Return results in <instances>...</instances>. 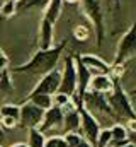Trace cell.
<instances>
[{"mask_svg": "<svg viewBox=\"0 0 136 147\" xmlns=\"http://www.w3.org/2000/svg\"><path fill=\"white\" fill-rule=\"evenodd\" d=\"M65 48H67V41L63 39L61 43H58V45H55V46H51L48 50H37L27 62H24L22 65H17L14 69V72L31 74V75H39L41 77V75H44V74L56 69Z\"/></svg>", "mask_w": 136, "mask_h": 147, "instance_id": "6da1fadb", "label": "cell"}, {"mask_svg": "<svg viewBox=\"0 0 136 147\" xmlns=\"http://www.w3.org/2000/svg\"><path fill=\"white\" fill-rule=\"evenodd\" d=\"M107 103L112 110V115L116 120H133L136 118V111L133 108V103H131V98L129 94L123 89L119 79H114V86H112V91L107 94Z\"/></svg>", "mask_w": 136, "mask_h": 147, "instance_id": "7a4b0ae2", "label": "cell"}, {"mask_svg": "<svg viewBox=\"0 0 136 147\" xmlns=\"http://www.w3.org/2000/svg\"><path fill=\"white\" fill-rule=\"evenodd\" d=\"M80 3H82V10L85 17L94 26L95 41H97V46L101 48L105 38V16H104L102 0H80Z\"/></svg>", "mask_w": 136, "mask_h": 147, "instance_id": "3957f363", "label": "cell"}, {"mask_svg": "<svg viewBox=\"0 0 136 147\" xmlns=\"http://www.w3.org/2000/svg\"><path fill=\"white\" fill-rule=\"evenodd\" d=\"M136 55V22L131 24V28L121 36L117 48H116V55L111 65H126L133 57Z\"/></svg>", "mask_w": 136, "mask_h": 147, "instance_id": "277c9868", "label": "cell"}, {"mask_svg": "<svg viewBox=\"0 0 136 147\" xmlns=\"http://www.w3.org/2000/svg\"><path fill=\"white\" fill-rule=\"evenodd\" d=\"M77 111L80 115V130L83 134V139H87L92 146H95V140H97V135L101 132V123L99 120L95 118V115L92 111H89L83 103H77Z\"/></svg>", "mask_w": 136, "mask_h": 147, "instance_id": "5b68a950", "label": "cell"}, {"mask_svg": "<svg viewBox=\"0 0 136 147\" xmlns=\"http://www.w3.org/2000/svg\"><path fill=\"white\" fill-rule=\"evenodd\" d=\"M63 70H61V80H60V87L58 92H63L67 96H73L77 91V65H75V57L67 55L63 57Z\"/></svg>", "mask_w": 136, "mask_h": 147, "instance_id": "8992f818", "label": "cell"}, {"mask_svg": "<svg viewBox=\"0 0 136 147\" xmlns=\"http://www.w3.org/2000/svg\"><path fill=\"white\" fill-rule=\"evenodd\" d=\"M60 80H61V72L58 69L51 70V72L41 75V79L36 82V86L33 87V91L27 94V99L37 96V94H48V96H53L55 92H58V87H60Z\"/></svg>", "mask_w": 136, "mask_h": 147, "instance_id": "52a82bcc", "label": "cell"}, {"mask_svg": "<svg viewBox=\"0 0 136 147\" xmlns=\"http://www.w3.org/2000/svg\"><path fill=\"white\" fill-rule=\"evenodd\" d=\"M43 115H44V111L41 110V108H37L34 103L24 101V103L21 105V115H19L17 125H19L21 128H26V130H29V128H37L39 123H41V120H43Z\"/></svg>", "mask_w": 136, "mask_h": 147, "instance_id": "ba28073f", "label": "cell"}, {"mask_svg": "<svg viewBox=\"0 0 136 147\" xmlns=\"http://www.w3.org/2000/svg\"><path fill=\"white\" fill-rule=\"evenodd\" d=\"M80 63L92 74V75H111V65L102 60L99 55H94V53H80V55H75Z\"/></svg>", "mask_w": 136, "mask_h": 147, "instance_id": "9c48e42d", "label": "cell"}, {"mask_svg": "<svg viewBox=\"0 0 136 147\" xmlns=\"http://www.w3.org/2000/svg\"><path fill=\"white\" fill-rule=\"evenodd\" d=\"M83 106L89 111H101L104 115H109L111 118H114L112 110L107 103V98L105 94H99V92H92V91H87L83 94Z\"/></svg>", "mask_w": 136, "mask_h": 147, "instance_id": "30bf717a", "label": "cell"}, {"mask_svg": "<svg viewBox=\"0 0 136 147\" xmlns=\"http://www.w3.org/2000/svg\"><path fill=\"white\" fill-rule=\"evenodd\" d=\"M61 127H63V110L56 108V106H51L49 110L44 111L43 120H41L37 130L41 134H46L51 128H61Z\"/></svg>", "mask_w": 136, "mask_h": 147, "instance_id": "8fae6325", "label": "cell"}, {"mask_svg": "<svg viewBox=\"0 0 136 147\" xmlns=\"http://www.w3.org/2000/svg\"><path fill=\"white\" fill-rule=\"evenodd\" d=\"M55 46V24L41 19L39 22V50H48Z\"/></svg>", "mask_w": 136, "mask_h": 147, "instance_id": "7c38bea8", "label": "cell"}, {"mask_svg": "<svg viewBox=\"0 0 136 147\" xmlns=\"http://www.w3.org/2000/svg\"><path fill=\"white\" fill-rule=\"evenodd\" d=\"M112 86H114V79L111 75H92L87 91L99 92V94H109L112 91Z\"/></svg>", "mask_w": 136, "mask_h": 147, "instance_id": "4fadbf2b", "label": "cell"}, {"mask_svg": "<svg viewBox=\"0 0 136 147\" xmlns=\"http://www.w3.org/2000/svg\"><path fill=\"white\" fill-rule=\"evenodd\" d=\"M63 127L67 132H78L80 130V115L77 108L63 111Z\"/></svg>", "mask_w": 136, "mask_h": 147, "instance_id": "5bb4252c", "label": "cell"}, {"mask_svg": "<svg viewBox=\"0 0 136 147\" xmlns=\"http://www.w3.org/2000/svg\"><path fill=\"white\" fill-rule=\"evenodd\" d=\"M117 140H131L129 132L123 123H114L111 127V142H117Z\"/></svg>", "mask_w": 136, "mask_h": 147, "instance_id": "9a60e30c", "label": "cell"}, {"mask_svg": "<svg viewBox=\"0 0 136 147\" xmlns=\"http://www.w3.org/2000/svg\"><path fill=\"white\" fill-rule=\"evenodd\" d=\"M46 142V137L44 134H41L37 128H29V134H27V147H44Z\"/></svg>", "mask_w": 136, "mask_h": 147, "instance_id": "2e32d148", "label": "cell"}, {"mask_svg": "<svg viewBox=\"0 0 136 147\" xmlns=\"http://www.w3.org/2000/svg\"><path fill=\"white\" fill-rule=\"evenodd\" d=\"M26 101L34 103L37 108H41L43 111L49 110V108L53 106V96H48V94H37V96H33V98L26 99Z\"/></svg>", "mask_w": 136, "mask_h": 147, "instance_id": "e0dca14e", "label": "cell"}, {"mask_svg": "<svg viewBox=\"0 0 136 147\" xmlns=\"http://www.w3.org/2000/svg\"><path fill=\"white\" fill-rule=\"evenodd\" d=\"M17 14V2L14 0H5L0 5V17L2 19H10L12 16Z\"/></svg>", "mask_w": 136, "mask_h": 147, "instance_id": "ac0fdd59", "label": "cell"}, {"mask_svg": "<svg viewBox=\"0 0 136 147\" xmlns=\"http://www.w3.org/2000/svg\"><path fill=\"white\" fill-rule=\"evenodd\" d=\"M19 115H21V106L14 105V103H7L3 106H0V116H9L19 121Z\"/></svg>", "mask_w": 136, "mask_h": 147, "instance_id": "d6986e66", "label": "cell"}, {"mask_svg": "<svg viewBox=\"0 0 136 147\" xmlns=\"http://www.w3.org/2000/svg\"><path fill=\"white\" fill-rule=\"evenodd\" d=\"M14 91V82L10 79V72L9 70H2V77H0V94H9Z\"/></svg>", "mask_w": 136, "mask_h": 147, "instance_id": "ffe728a7", "label": "cell"}, {"mask_svg": "<svg viewBox=\"0 0 136 147\" xmlns=\"http://www.w3.org/2000/svg\"><path fill=\"white\" fill-rule=\"evenodd\" d=\"M46 3H48V0H19L17 2V12L29 10V9H37V7H44Z\"/></svg>", "mask_w": 136, "mask_h": 147, "instance_id": "44dd1931", "label": "cell"}, {"mask_svg": "<svg viewBox=\"0 0 136 147\" xmlns=\"http://www.w3.org/2000/svg\"><path fill=\"white\" fill-rule=\"evenodd\" d=\"M109 144H111V128H101L95 140V147H109Z\"/></svg>", "mask_w": 136, "mask_h": 147, "instance_id": "7402d4cb", "label": "cell"}, {"mask_svg": "<svg viewBox=\"0 0 136 147\" xmlns=\"http://www.w3.org/2000/svg\"><path fill=\"white\" fill-rule=\"evenodd\" d=\"M44 147H68L65 142V137L63 135H53L49 139H46Z\"/></svg>", "mask_w": 136, "mask_h": 147, "instance_id": "603a6c76", "label": "cell"}, {"mask_svg": "<svg viewBox=\"0 0 136 147\" xmlns=\"http://www.w3.org/2000/svg\"><path fill=\"white\" fill-rule=\"evenodd\" d=\"M63 137H65V142H67L68 147H75L80 140H82V139H83L78 132H67Z\"/></svg>", "mask_w": 136, "mask_h": 147, "instance_id": "cb8c5ba5", "label": "cell"}, {"mask_svg": "<svg viewBox=\"0 0 136 147\" xmlns=\"http://www.w3.org/2000/svg\"><path fill=\"white\" fill-rule=\"evenodd\" d=\"M89 34H90V31H89L87 26H77L75 31H73V36L77 38L78 41H85L89 38Z\"/></svg>", "mask_w": 136, "mask_h": 147, "instance_id": "d4e9b609", "label": "cell"}, {"mask_svg": "<svg viewBox=\"0 0 136 147\" xmlns=\"http://www.w3.org/2000/svg\"><path fill=\"white\" fill-rule=\"evenodd\" d=\"M0 127H3V128H7V130L15 128V127H17V120L9 118V116H2V118H0Z\"/></svg>", "mask_w": 136, "mask_h": 147, "instance_id": "484cf974", "label": "cell"}, {"mask_svg": "<svg viewBox=\"0 0 136 147\" xmlns=\"http://www.w3.org/2000/svg\"><path fill=\"white\" fill-rule=\"evenodd\" d=\"M7 67H9V57L5 53H2L0 55V72L2 70H7Z\"/></svg>", "mask_w": 136, "mask_h": 147, "instance_id": "4316f807", "label": "cell"}, {"mask_svg": "<svg viewBox=\"0 0 136 147\" xmlns=\"http://www.w3.org/2000/svg\"><path fill=\"white\" fill-rule=\"evenodd\" d=\"M124 127L128 128V132H133V134H136V118H133V120H128V121L124 123Z\"/></svg>", "mask_w": 136, "mask_h": 147, "instance_id": "83f0119b", "label": "cell"}, {"mask_svg": "<svg viewBox=\"0 0 136 147\" xmlns=\"http://www.w3.org/2000/svg\"><path fill=\"white\" fill-rule=\"evenodd\" d=\"M75 147H94V146H92V144H90L87 139H82V140H80V142H78Z\"/></svg>", "mask_w": 136, "mask_h": 147, "instance_id": "f1b7e54d", "label": "cell"}, {"mask_svg": "<svg viewBox=\"0 0 136 147\" xmlns=\"http://www.w3.org/2000/svg\"><path fill=\"white\" fill-rule=\"evenodd\" d=\"M10 147H26V144L24 142H17V144H14V146H10Z\"/></svg>", "mask_w": 136, "mask_h": 147, "instance_id": "f546056e", "label": "cell"}, {"mask_svg": "<svg viewBox=\"0 0 136 147\" xmlns=\"http://www.w3.org/2000/svg\"><path fill=\"white\" fill-rule=\"evenodd\" d=\"M65 2H67V3H77V2H80V0H63V3H65Z\"/></svg>", "mask_w": 136, "mask_h": 147, "instance_id": "4dcf8cb0", "label": "cell"}, {"mask_svg": "<svg viewBox=\"0 0 136 147\" xmlns=\"http://www.w3.org/2000/svg\"><path fill=\"white\" fill-rule=\"evenodd\" d=\"M121 147H136V144H133V142H128L126 146H121Z\"/></svg>", "mask_w": 136, "mask_h": 147, "instance_id": "1f68e13d", "label": "cell"}, {"mask_svg": "<svg viewBox=\"0 0 136 147\" xmlns=\"http://www.w3.org/2000/svg\"><path fill=\"white\" fill-rule=\"evenodd\" d=\"M3 140V130H2V127H0V142Z\"/></svg>", "mask_w": 136, "mask_h": 147, "instance_id": "d6a6232c", "label": "cell"}, {"mask_svg": "<svg viewBox=\"0 0 136 147\" xmlns=\"http://www.w3.org/2000/svg\"><path fill=\"white\" fill-rule=\"evenodd\" d=\"M131 96H136V87L133 89V91H131Z\"/></svg>", "mask_w": 136, "mask_h": 147, "instance_id": "836d02e7", "label": "cell"}, {"mask_svg": "<svg viewBox=\"0 0 136 147\" xmlns=\"http://www.w3.org/2000/svg\"><path fill=\"white\" fill-rule=\"evenodd\" d=\"M2 53H3V51H2V50H0V55H2Z\"/></svg>", "mask_w": 136, "mask_h": 147, "instance_id": "e575fe53", "label": "cell"}, {"mask_svg": "<svg viewBox=\"0 0 136 147\" xmlns=\"http://www.w3.org/2000/svg\"><path fill=\"white\" fill-rule=\"evenodd\" d=\"M14 2H19V0H14Z\"/></svg>", "mask_w": 136, "mask_h": 147, "instance_id": "d590c367", "label": "cell"}, {"mask_svg": "<svg viewBox=\"0 0 136 147\" xmlns=\"http://www.w3.org/2000/svg\"><path fill=\"white\" fill-rule=\"evenodd\" d=\"M0 147H2V144H0Z\"/></svg>", "mask_w": 136, "mask_h": 147, "instance_id": "8d00e7d4", "label": "cell"}, {"mask_svg": "<svg viewBox=\"0 0 136 147\" xmlns=\"http://www.w3.org/2000/svg\"><path fill=\"white\" fill-rule=\"evenodd\" d=\"M0 118H2V116H0Z\"/></svg>", "mask_w": 136, "mask_h": 147, "instance_id": "74e56055", "label": "cell"}, {"mask_svg": "<svg viewBox=\"0 0 136 147\" xmlns=\"http://www.w3.org/2000/svg\"><path fill=\"white\" fill-rule=\"evenodd\" d=\"M26 147H27V146H26Z\"/></svg>", "mask_w": 136, "mask_h": 147, "instance_id": "f35d334b", "label": "cell"}]
</instances>
